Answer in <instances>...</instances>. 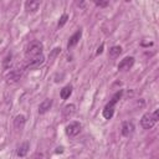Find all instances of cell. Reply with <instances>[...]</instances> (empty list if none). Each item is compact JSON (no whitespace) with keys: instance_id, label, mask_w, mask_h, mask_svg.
I'll list each match as a JSON object with an SVG mask.
<instances>
[{"instance_id":"11","label":"cell","mask_w":159,"mask_h":159,"mask_svg":"<svg viewBox=\"0 0 159 159\" xmlns=\"http://www.w3.org/2000/svg\"><path fill=\"white\" fill-rule=\"evenodd\" d=\"M29 149H30V144H29V142H24L22 144H20V145L17 147V150H16L17 157H20V158L25 157V155L27 154Z\"/></svg>"},{"instance_id":"10","label":"cell","mask_w":159,"mask_h":159,"mask_svg":"<svg viewBox=\"0 0 159 159\" xmlns=\"http://www.w3.org/2000/svg\"><path fill=\"white\" fill-rule=\"evenodd\" d=\"M25 123H26V118H25V116H22V114L16 116L15 119H14V127H15V129H17V130L22 129L24 125H25Z\"/></svg>"},{"instance_id":"8","label":"cell","mask_w":159,"mask_h":159,"mask_svg":"<svg viewBox=\"0 0 159 159\" xmlns=\"http://www.w3.org/2000/svg\"><path fill=\"white\" fill-rule=\"evenodd\" d=\"M43 62H45V57H43V55H40V56H37V57H35V58H32V60H29L27 67H29V68H37V67H40Z\"/></svg>"},{"instance_id":"18","label":"cell","mask_w":159,"mask_h":159,"mask_svg":"<svg viewBox=\"0 0 159 159\" xmlns=\"http://www.w3.org/2000/svg\"><path fill=\"white\" fill-rule=\"evenodd\" d=\"M94 4H96L97 6H99V7H106V6H108L109 2H108V1H97V0H96Z\"/></svg>"},{"instance_id":"9","label":"cell","mask_w":159,"mask_h":159,"mask_svg":"<svg viewBox=\"0 0 159 159\" xmlns=\"http://www.w3.org/2000/svg\"><path fill=\"white\" fill-rule=\"evenodd\" d=\"M81 36H82V30H78V31H76L71 37H70V40H68V43H67V47L68 48H71V47H73V46H76L77 43H78V41H80V39H81Z\"/></svg>"},{"instance_id":"2","label":"cell","mask_w":159,"mask_h":159,"mask_svg":"<svg viewBox=\"0 0 159 159\" xmlns=\"http://www.w3.org/2000/svg\"><path fill=\"white\" fill-rule=\"evenodd\" d=\"M120 97H122V91H118V92L112 97V99L106 104V107L103 108V112H102V114H103V117H104L106 119H111V118L113 117L114 106H116V103L120 99Z\"/></svg>"},{"instance_id":"13","label":"cell","mask_w":159,"mask_h":159,"mask_svg":"<svg viewBox=\"0 0 159 159\" xmlns=\"http://www.w3.org/2000/svg\"><path fill=\"white\" fill-rule=\"evenodd\" d=\"M75 112H76V106L75 104H67V106H65V108L62 111V114H63L65 118H68V117L73 116Z\"/></svg>"},{"instance_id":"14","label":"cell","mask_w":159,"mask_h":159,"mask_svg":"<svg viewBox=\"0 0 159 159\" xmlns=\"http://www.w3.org/2000/svg\"><path fill=\"white\" fill-rule=\"evenodd\" d=\"M71 93H72V86H65L62 89H61V92H60V96H61V98L62 99H67L70 96H71Z\"/></svg>"},{"instance_id":"7","label":"cell","mask_w":159,"mask_h":159,"mask_svg":"<svg viewBox=\"0 0 159 159\" xmlns=\"http://www.w3.org/2000/svg\"><path fill=\"white\" fill-rule=\"evenodd\" d=\"M40 5H41V2L39 0H27L25 2V9L27 12H36L39 10Z\"/></svg>"},{"instance_id":"20","label":"cell","mask_w":159,"mask_h":159,"mask_svg":"<svg viewBox=\"0 0 159 159\" xmlns=\"http://www.w3.org/2000/svg\"><path fill=\"white\" fill-rule=\"evenodd\" d=\"M62 152H63L62 148H57V150H56V153H62Z\"/></svg>"},{"instance_id":"17","label":"cell","mask_w":159,"mask_h":159,"mask_svg":"<svg viewBox=\"0 0 159 159\" xmlns=\"http://www.w3.org/2000/svg\"><path fill=\"white\" fill-rule=\"evenodd\" d=\"M9 62H11V55H7V56L5 57V60H4V62H2V66H4L5 68H7V67H9Z\"/></svg>"},{"instance_id":"5","label":"cell","mask_w":159,"mask_h":159,"mask_svg":"<svg viewBox=\"0 0 159 159\" xmlns=\"http://www.w3.org/2000/svg\"><path fill=\"white\" fill-rule=\"evenodd\" d=\"M134 63V57L129 56V57H124L119 63H118V70L119 71H127L129 70Z\"/></svg>"},{"instance_id":"19","label":"cell","mask_w":159,"mask_h":159,"mask_svg":"<svg viewBox=\"0 0 159 159\" xmlns=\"http://www.w3.org/2000/svg\"><path fill=\"white\" fill-rule=\"evenodd\" d=\"M103 46H104V45H103V43H102V45H101V46H99V47H98V50H97V52H96V53H97V55H101V53H102V52H103Z\"/></svg>"},{"instance_id":"12","label":"cell","mask_w":159,"mask_h":159,"mask_svg":"<svg viewBox=\"0 0 159 159\" xmlns=\"http://www.w3.org/2000/svg\"><path fill=\"white\" fill-rule=\"evenodd\" d=\"M51 106H52V99H45V101H42L41 103H40V106H39V113L40 114H43V113H46L50 108H51Z\"/></svg>"},{"instance_id":"15","label":"cell","mask_w":159,"mask_h":159,"mask_svg":"<svg viewBox=\"0 0 159 159\" xmlns=\"http://www.w3.org/2000/svg\"><path fill=\"white\" fill-rule=\"evenodd\" d=\"M120 52H122V47H120V46H113V47H111V50H109V56H111V57H116V56H118Z\"/></svg>"},{"instance_id":"6","label":"cell","mask_w":159,"mask_h":159,"mask_svg":"<svg viewBox=\"0 0 159 159\" xmlns=\"http://www.w3.org/2000/svg\"><path fill=\"white\" fill-rule=\"evenodd\" d=\"M122 135L123 137H129L133 134L134 132V124L132 122H123L122 123V128H120Z\"/></svg>"},{"instance_id":"4","label":"cell","mask_w":159,"mask_h":159,"mask_svg":"<svg viewBox=\"0 0 159 159\" xmlns=\"http://www.w3.org/2000/svg\"><path fill=\"white\" fill-rule=\"evenodd\" d=\"M81 128H82V125L78 122H71L66 127V133L68 137H76L77 134H80Z\"/></svg>"},{"instance_id":"1","label":"cell","mask_w":159,"mask_h":159,"mask_svg":"<svg viewBox=\"0 0 159 159\" xmlns=\"http://www.w3.org/2000/svg\"><path fill=\"white\" fill-rule=\"evenodd\" d=\"M42 50H43V45L40 41H32L25 50V56L27 61L42 55Z\"/></svg>"},{"instance_id":"16","label":"cell","mask_w":159,"mask_h":159,"mask_svg":"<svg viewBox=\"0 0 159 159\" xmlns=\"http://www.w3.org/2000/svg\"><path fill=\"white\" fill-rule=\"evenodd\" d=\"M67 20H68V15H67V14H63V15L61 16L60 21H58V27H62V26L67 22Z\"/></svg>"},{"instance_id":"3","label":"cell","mask_w":159,"mask_h":159,"mask_svg":"<svg viewBox=\"0 0 159 159\" xmlns=\"http://www.w3.org/2000/svg\"><path fill=\"white\" fill-rule=\"evenodd\" d=\"M158 119H159V112H158V109H155L153 113L143 114V117L140 119V125L144 129H150L154 127V124L158 122Z\"/></svg>"}]
</instances>
